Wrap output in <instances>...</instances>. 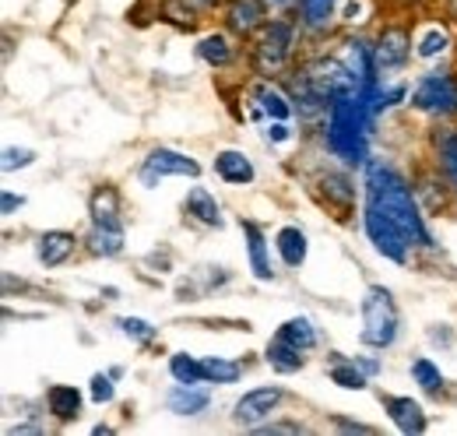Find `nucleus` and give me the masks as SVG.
Listing matches in <instances>:
<instances>
[{
  "mask_svg": "<svg viewBox=\"0 0 457 436\" xmlns=\"http://www.w3.org/2000/svg\"><path fill=\"white\" fill-rule=\"evenodd\" d=\"M116 327H120L127 338H134V341H152V338H155V327L148 324V321H141V317H120Z\"/></svg>",
  "mask_w": 457,
  "mask_h": 436,
  "instance_id": "obj_31",
  "label": "nucleus"
},
{
  "mask_svg": "<svg viewBox=\"0 0 457 436\" xmlns=\"http://www.w3.org/2000/svg\"><path fill=\"white\" fill-rule=\"evenodd\" d=\"M88 394H92L96 405H110V401L116 398L113 373H110V377H106V373H96V377H92V387H88Z\"/></svg>",
  "mask_w": 457,
  "mask_h": 436,
  "instance_id": "obj_32",
  "label": "nucleus"
},
{
  "mask_svg": "<svg viewBox=\"0 0 457 436\" xmlns=\"http://www.w3.org/2000/svg\"><path fill=\"white\" fill-rule=\"evenodd\" d=\"M377 85H370V88H362L355 96H338L328 106V148L345 165H359L370 159L366 155V141H370V127L377 120V113H373Z\"/></svg>",
  "mask_w": 457,
  "mask_h": 436,
  "instance_id": "obj_2",
  "label": "nucleus"
},
{
  "mask_svg": "<svg viewBox=\"0 0 457 436\" xmlns=\"http://www.w3.org/2000/svg\"><path fill=\"white\" fill-rule=\"evenodd\" d=\"M275 247H278L286 268H303V261H306V232H303V229H295V225L278 229Z\"/></svg>",
  "mask_w": 457,
  "mask_h": 436,
  "instance_id": "obj_18",
  "label": "nucleus"
},
{
  "mask_svg": "<svg viewBox=\"0 0 457 436\" xmlns=\"http://www.w3.org/2000/svg\"><path fill=\"white\" fill-rule=\"evenodd\" d=\"M170 373L176 383H204V363L187 352H176L170 359Z\"/></svg>",
  "mask_w": 457,
  "mask_h": 436,
  "instance_id": "obj_24",
  "label": "nucleus"
},
{
  "mask_svg": "<svg viewBox=\"0 0 457 436\" xmlns=\"http://www.w3.org/2000/svg\"><path fill=\"white\" fill-rule=\"evenodd\" d=\"M88 250H92L96 257H116V254L123 250V225H103V222H92Z\"/></svg>",
  "mask_w": 457,
  "mask_h": 436,
  "instance_id": "obj_17",
  "label": "nucleus"
},
{
  "mask_svg": "<svg viewBox=\"0 0 457 436\" xmlns=\"http://www.w3.org/2000/svg\"><path fill=\"white\" fill-rule=\"evenodd\" d=\"M331 383H338V387H345V390H362L366 387V370L362 366H355V359H335V366H331Z\"/></svg>",
  "mask_w": 457,
  "mask_h": 436,
  "instance_id": "obj_22",
  "label": "nucleus"
},
{
  "mask_svg": "<svg viewBox=\"0 0 457 436\" xmlns=\"http://www.w3.org/2000/svg\"><path fill=\"white\" fill-rule=\"evenodd\" d=\"M74 243H78L74 232H46V236H39L36 254H39V261L46 268H57V264H63L74 254Z\"/></svg>",
  "mask_w": 457,
  "mask_h": 436,
  "instance_id": "obj_15",
  "label": "nucleus"
},
{
  "mask_svg": "<svg viewBox=\"0 0 457 436\" xmlns=\"http://www.w3.org/2000/svg\"><path fill=\"white\" fill-rule=\"evenodd\" d=\"M46 405H50V412L57 415L60 423H71V419H78V412H81V390L71 387V383H54V387L46 390Z\"/></svg>",
  "mask_w": 457,
  "mask_h": 436,
  "instance_id": "obj_16",
  "label": "nucleus"
},
{
  "mask_svg": "<svg viewBox=\"0 0 457 436\" xmlns=\"http://www.w3.org/2000/svg\"><path fill=\"white\" fill-rule=\"evenodd\" d=\"M275 338H282V341H288V345H295V348H313L317 345V327H313V321L310 317H292V321H286V324L275 331Z\"/></svg>",
  "mask_w": 457,
  "mask_h": 436,
  "instance_id": "obj_20",
  "label": "nucleus"
},
{
  "mask_svg": "<svg viewBox=\"0 0 457 436\" xmlns=\"http://www.w3.org/2000/svg\"><path fill=\"white\" fill-rule=\"evenodd\" d=\"M268 363H271V370H278V373H295V370H303V348L288 345L282 338H271V345H268Z\"/></svg>",
  "mask_w": 457,
  "mask_h": 436,
  "instance_id": "obj_21",
  "label": "nucleus"
},
{
  "mask_svg": "<svg viewBox=\"0 0 457 436\" xmlns=\"http://www.w3.org/2000/svg\"><path fill=\"white\" fill-rule=\"evenodd\" d=\"M201 363H204V381L208 383H236L243 377L239 363L222 359V356H208V359H201Z\"/></svg>",
  "mask_w": 457,
  "mask_h": 436,
  "instance_id": "obj_25",
  "label": "nucleus"
},
{
  "mask_svg": "<svg viewBox=\"0 0 457 436\" xmlns=\"http://www.w3.org/2000/svg\"><path fill=\"white\" fill-rule=\"evenodd\" d=\"M398 338V306L384 285H370L362 296V331L359 341L370 348H391Z\"/></svg>",
  "mask_w": 457,
  "mask_h": 436,
  "instance_id": "obj_3",
  "label": "nucleus"
},
{
  "mask_svg": "<svg viewBox=\"0 0 457 436\" xmlns=\"http://www.w3.org/2000/svg\"><path fill=\"white\" fill-rule=\"evenodd\" d=\"M447 32L440 29V25H429V29H422L419 32V39H415V56L419 60H436V56L447 50Z\"/></svg>",
  "mask_w": 457,
  "mask_h": 436,
  "instance_id": "obj_23",
  "label": "nucleus"
},
{
  "mask_svg": "<svg viewBox=\"0 0 457 436\" xmlns=\"http://www.w3.org/2000/svg\"><path fill=\"white\" fill-rule=\"evenodd\" d=\"M264 138H268L271 145H288V141H292V130H288V123H282V120H271L268 130H264Z\"/></svg>",
  "mask_w": 457,
  "mask_h": 436,
  "instance_id": "obj_35",
  "label": "nucleus"
},
{
  "mask_svg": "<svg viewBox=\"0 0 457 436\" xmlns=\"http://www.w3.org/2000/svg\"><path fill=\"white\" fill-rule=\"evenodd\" d=\"M384 408H387L391 423L398 426L401 433H426V426H429L422 405L411 401V398H384Z\"/></svg>",
  "mask_w": 457,
  "mask_h": 436,
  "instance_id": "obj_9",
  "label": "nucleus"
},
{
  "mask_svg": "<svg viewBox=\"0 0 457 436\" xmlns=\"http://www.w3.org/2000/svg\"><path fill=\"white\" fill-rule=\"evenodd\" d=\"M335 4L338 0H299V14H303V21L310 29H324L331 21V14H335Z\"/></svg>",
  "mask_w": 457,
  "mask_h": 436,
  "instance_id": "obj_28",
  "label": "nucleus"
},
{
  "mask_svg": "<svg viewBox=\"0 0 457 436\" xmlns=\"http://www.w3.org/2000/svg\"><path fill=\"white\" fill-rule=\"evenodd\" d=\"M366 208L362 225L377 254H384L395 264H408L415 247H429L433 236L426 229V218L419 212L408 183L401 180L395 165L380 159H366Z\"/></svg>",
  "mask_w": 457,
  "mask_h": 436,
  "instance_id": "obj_1",
  "label": "nucleus"
},
{
  "mask_svg": "<svg viewBox=\"0 0 457 436\" xmlns=\"http://www.w3.org/2000/svg\"><path fill=\"white\" fill-rule=\"evenodd\" d=\"M264 0H232V7H228V25L236 29V32H253L257 25H261V18H264Z\"/></svg>",
  "mask_w": 457,
  "mask_h": 436,
  "instance_id": "obj_19",
  "label": "nucleus"
},
{
  "mask_svg": "<svg viewBox=\"0 0 457 436\" xmlns=\"http://www.w3.org/2000/svg\"><path fill=\"white\" fill-rule=\"evenodd\" d=\"M183 4H190V7H215L219 0H183Z\"/></svg>",
  "mask_w": 457,
  "mask_h": 436,
  "instance_id": "obj_40",
  "label": "nucleus"
},
{
  "mask_svg": "<svg viewBox=\"0 0 457 436\" xmlns=\"http://www.w3.org/2000/svg\"><path fill=\"white\" fill-rule=\"evenodd\" d=\"M338 430H345V433H373V426H362V423H348V419H338Z\"/></svg>",
  "mask_w": 457,
  "mask_h": 436,
  "instance_id": "obj_37",
  "label": "nucleus"
},
{
  "mask_svg": "<svg viewBox=\"0 0 457 436\" xmlns=\"http://www.w3.org/2000/svg\"><path fill=\"white\" fill-rule=\"evenodd\" d=\"M436 155H440L447 180L457 187V130H440L436 134Z\"/></svg>",
  "mask_w": 457,
  "mask_h": 436,
  "instance_id": "obj_26",
  "label": "nucleus"
},
{
  "mask_svg": "<svg viewBox=\"0 0 457 436\" xmlns=\"http://www.w3.org/2000/svg\"><path fill=\"white\" fill-rule=\"evenodd\" d=\"M183 208H187V215H194L201 225H212V229H222V225H226V222H222V208H219V201H215V194H212V190H204V187H194V190L187 194Z\"/></svg>",
  "mask_w": 457,
  "mask_h": 436,
  "instance_id": "obj_12",
  "label": "nucleus"
},
{
  "mask_svg": "<svg viewBox=\"0 0 457 436\" xmlns=\"http://www.w3.org/2000/svg\"><path fill=\"white\" fill-rule=\"evenodd\" d=\"M411 381L419 383L422 390H440V387H444V373H440V366H436L433 359L419 356V359L411 363Z\"/></svg>",
  "mask_w": 457,
  "mask_h": 436,
  "instance_id": "obj_29",
  "label": "nucleus"
},
{
  "mask_svg": "<svg viewBox=\"0 0 457 436\" xmlns=\"http://www.w3.org/2000/svg\"><path fill=\"white\" fill-rule=\"evenodd\" d=\"M215 172L226 180V183H232V187H243V183H253V165H250V159L243 155V152H236V148H226V152H219L215 155Z\"/></svg>",
  "mask_w": 457,
  "mask_h": 436,
  "instance_id": "obj_13",
  "label": "nucleus"
},
{
  "mask_svg": "<svg viewBox=\"0 0 457 436\" xmlns=\"http://www.w3.org/2000/svg\"><path fill=\"white\" fill-rule=\"evenodd\" d=\"M373 60H377V74L380 78L401 71L408 63V32L404 29H387L380 36V43L373 46Z\"/></svg>",
  "mask_w": 457,
  "mask_h": 436,
  "instance_id": "obj_8",
  "label": "nucleus"
},
{
  "mask_svg": "<svg viewBox=\"0 0 457 436\" xmlns=\"http://www.w3.org/2000/svg\"><path fill=\"white\" fill-rule=\"evenodd\" d=\"M92 222H103V225H120L113 187H103V190L92 197Z\"/></svg>",
  "mask_w": 457,
  "mask_h": 436,
  "instance_id": "obj_30",
  "label": "nucleus"
},
{
  "mask_svg": "<svg viewBox=\"0 0 457 436\" xmlns=\"http://www.w3.org/2000/svg\"><path fill=\"white\" fill-rule=\"evenodd\" d=\"M264 433H299V426H288V423H271V426H264Z\"/></svg>",
  "mask_w": 457,
  "mask_h": 436,
  "instance_id": "obj_38",
  "label": "nucleus"
},
{
  "mask_svg": "<svg viewBox=\"0 0 457 436\" xmlns=\"http://www.w3.org/2000/svg\"><path fill=\"white\" fill-rule=\"evenodd\" d=\"M292 43H295V25L286 21V18H275L264 29L261 43H257V63H261V71H278L288 60V54H292Z\"/></svg>",
  "mask_w": 457,
  "mask_h": 436,
  "instance_id": "obj_6",
  "label": "nucleus"
},
{
  "mask_svg": "<svg viewBox=\"0 0 457 436\" xmlns=\"http://www.w3.org/2000/svg\"><path fill=\"white\" fill-rule=\"evenodd\" d=\"M411 106L429 116H451L457 113V78L444 71H429L411 88Z\"/></svg>",
  "mask_w": 457,
  "mask_h": 436,
  "instance_id": "obj_4",
  "label": "nucleus"
},
{
  "mask_svg": "<svg viewBox=\"0 0 457 436\" xmlns=\"http://www.w3.org/2000/svg\"><path fill=\"white\" fill-rule=\"evenodd\" d=\"M36 163V152H29V148H7L4 152V172H11V169H25V165Z\"/></svg>",
  "mask_w": 457,
  "mask_h": 436,
  "instance_id": "obj_33",
  "label": "nucleus"
},
{
  "mask_svg": "<svg viewBox=\"0 0 457 436\" xmlns=\"http://www.w3.org/2000/svg\"><path fill=\"white\" fill-rule=\"evenodd\" d=\"M282 401V387H257V390H246L239 401H236V412L232 419L239 426H261Z\"/></svg>",
  "mask_w": 457,
  "mask_h": 436,
  "instance_id": "obj_7",
  "label": "nucleus"
},
{
  "mask_svg": "<svg viewBox=\"0 0 457 436\" xmlns=\"http://www.w3.org/2000/svg\"><path fill=\"white\" fill-rule=\"evenodd\" d=\"M243 236H246V254H250V272L257 281H271V257H268V239L253 222H243Z\"/></svg>",
  "mask_w": 457,
  "mask_h": 436,
  "instance_id": "obj_11",
  "label": "nucleus"
},
{
  "mask_svg": "<svg viewBox=\"0 0 457 436\" xmlns=\"http://www.w3.org/2000/svg\"><path fill=\"white\" fill-rule=\"evenodd\" d=\"M264 4H268L271 11H286V7H292L295 0H264Z\"/></svg>",
  "mask_w": 457,
  "mask_h": 436,
  "instance_id": "obj_39",
  "label": "nucleus"
},
{
  "mask_svg": "<svg viewBox=\"0 0 457 436\" xmlns=\"http://www.w3.org/2000/svg\"><path fill=\"white\" fill-rule=\"evenodd\" d=\"M261 113H264L268 120H282V123H288L292 103H288L278 88H271V85H253V116H261Z\"/></svg>",
  "mask_w": 457,
  "mask_h": 436,
  "instance_id": "obj_14",
  "label": "nucleus"
},
{
  "mask_svg": "<svg viewBox=\"0 0 457 436\" xmlns=\"http://www.w3.org/2000/svg\"><path fill=\"white\" fill-rule=\"evenodd\" d=\"M21 205H25V197H21V194L14 197L11 190H4V201H0V208H4V215H14V208H21Z\"/></svg>",
  "mask_w": 457,
  "mask_h": 436,
  "instance_id": "obj_36",
  "label": "nucleus"
},
{
  "mask_svg": "<svg viewBox=\"0 0 457 436\" xmlns=\"http://www.w3.org/2000/svg\"><path fill=\"white\" fill-rule=\"evenodd\" d=\"M166 405L176 415H201L212 405V394L201 383H176L170 390V398H166Z\"/></svg>",
  "mask_w": 457,
  "mask_h": 436,
  "instance_id": "obj_10",
  "label": "nucleus"
},
{
  "mask_svg": "<svg viewBox=\"0 0 457 436\" xmlns=\"http://www.w3.org/2000/svg\"><path fill=\"white\" fill-rule=\"evenodd\" d=\"M366 0H342V7H338V18L348 21V25H355V21H366Z\"/></svg>",
  "mask_w": 457,
  "mask_h": 436,
  "instance_id": "obj_34",
  "label": "nucleus"
},
{
  "mask_svg": "<svg viewBox=\"0 0 457 436\" xmlns=\"http://www.w3.org/2000/svg\"><path fill=\"white\" fill-rule=\"evenodd\" d=\"M197 56L204 60V63H212V67H226L228 56H232V50H228L226 36H204L201 43H197Z\"/></svg>",
  "mask_w": 457,
  "mask_h": 436,
  "instance_id": "obj_27",
  "label": "nucleus"
},
{
  "mask_svg": "<svg viewBox=\"0 0 457 436\" xmlns=\"http://www.w3.org/2000/svg\"><path fill=\"white\" fill-rule=\"evenodd\" d=\"M137 176H141V187H159L166 176H190V180H197L201 176V163L183 155V152H172V148H155V152H148V159H145Z\"/></svg>",
  "mask_w": 457,
  "mask_h": 436,
  "instance_id": "obj_5",
  "label": "nucleus"
}]
</instances>
